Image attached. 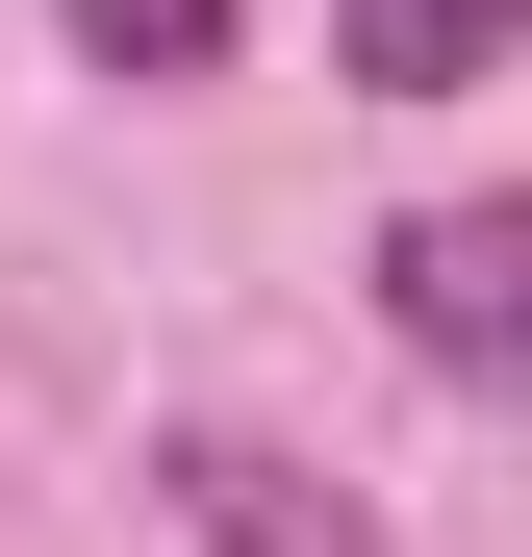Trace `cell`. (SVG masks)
<instances>
[{"label": "cell", "mask_w": 532, "mask_h": 557, "mask_svg": "<svg viewBox=\"0 0 532 557\" xmlns=\"http://www.w3.org/2000/svg\"><path fill=\"white\" fill-rule=\"evenodd\" d=\"M152 507H177V532H203V557H406V532H381V507H355V482H305V456H280V431H203V406H177V431H152Z\"/></svg>", "instance_id": "cell-1"}, {"label": "cell", "mask_w": 532, "mask_h": 557, "mask_svg": "<svg viewBox=\"0 0 532 557\" xmlns=\"http://www.w3.org/2000/svg\"><path fill=\"white\" fill-rule=\"evenodd\" d=\"M381 278H406V355H431V381H507V355H532V203H431Z\"/></svg>", "instance_id": "cell-2"}, {"label": "cell", "mask_w": 532, "mask_h": 557, "mask_svg": "<svg viewBox=\"0 0 532 557\" xmlns=\"http://www.w3.org/2000/svg\"><path fill=\"white\" fill-rule=\"evenodd\" d=\"M507 26H532V0H330V51L381 76V102H457V76H507Z\"/></svg>", "instance_id": "cell-3"}, {"label": "cell", "mask_w": 532, "mask_h": 557, "mask_svg": "<svg viewBox=\"0 0 532 557\" xmlns=\"http://www.w3.org/2000/svg\"><path fill=\"white\" fill-rule=\"evenodd\" d=\"M102 76H228V0H51Z\"/></svg>", "instance_id": "cell-4"}]
</instances>
